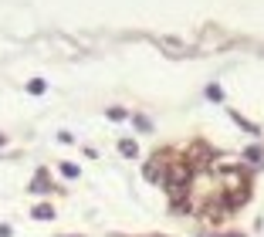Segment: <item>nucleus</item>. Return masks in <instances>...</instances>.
Wrapping results in <instances>:
<instances>
[{"mask_svg": "<svg viewBox=\"0 0 264 237\" xmlns=\"http://www.w3.org/2000/svg\"><path fill=\"white\" fill-rule=\"evenodd\" d=\"M34 217H37V220H51V217H55V210H51V207H37Z\"/></svg>", "mask_w": 264, "mask_h": 237, "instance_id": "1", "label": "nucleus"}, {"mask_svg": "<svg viewBox=\"0 0 264 237\" xmlns=\"http://www.w3.org/2000/svg\"><path fill=\"white\" fill-rule=\"evenodd\" d=\"M122 153H126V156H136V146H132V143L126 139V143H122Z\"/></svg>", "mask_w": 264, "mask_h": 237, "instance_id": "2", "label": "nucleus"}]
</instances>
